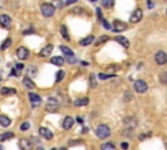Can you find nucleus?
<instances>
[{"mask_svg":"<svg viewBox=\"0 0 167 150\" xmlns=\"http://www.w3.org/2000/svg\"><path fill=\"white\" fill-rule=\"evenodd\" d=\"M60 50L65 56H72L73 55V51L71 50V48H68L67 46H60Z\"/></svg>","mask_w":167,"mask_h":150,"instance_id":"nucleus-22","label":"nucleus"},{"mask_svg":"<svg viewBox=\"0 0 167 150\" xmlns=\"http://www.w3.org/2000/svg\"><path fill=\"white\" fill-rule=\"evenodd\" d=\"M73 118H71V116H67V118H64V122H63V128L64 129H71L73 127Z\"/></svg>","mask_w":167,"mask_h":150,"instance_id":"nucleus-14","label":"nucleus"},{"mask_svg":"<svg viewBox=\"0 0 167 150\" xmlns=\"http://www.w3.org/2000/svg\"><path fill=\"white\" fill-rule=\"evenodd\" d=\"M39 134H41L43 138H46V140H52V137H54V134H52L51 130L47 129V128H45V127H41V128H39Z\"/></svg>","mask_w":167,"mask_h":150,"instance_id":"nucleus-10","label":"nucleus"},{"mask_svg":"<svg viewBox=\"0 0 167 150\" xmlns=\"http://www.w3.org/2000/svg\"><path fill=\"white\" fill-rule=\"evenodd\" d=\"M155 61L158 63L159 65L166 64V63H167V54H166V52H163V51H158L155 54Z\"/></svg>","mask_w":167,"mask_h":150,"instance_id":"nucleus-6","label":"nucleus"},{"mask_svg":"<svg viewBox=\"0 0 167 150\" xmlns=\"http://www.w3.org/2000/svg\"><path fill=\"white\" fill-rule=\"evenodd\" d=\"M166 14H167V11H166Z\"/></svg>","mask_w":167,"mask_h":150,"instance_id":"nucleus-45","label":"nucleus"},{"mask_svg":"<svg viewBox=\"0 0 167 150\" xmlns=\"http://www.w3.org/2000/svg\"><path fill=\"white\" fill-rule=\"evenodd\" d=\"M114 2L115 0H102V5L105 8H111L114 5Z\"/></svg>","mask_w":167,"mask_h":150,"instance_id":"nucleus-26","label":"nucleus"},{"mask_svg":"<svg viewBox=\"0 0 167 150\" xmlns=\"http://www.w3.org/2000/svg\"><path fill=\"white\" fill-rule=\"evenodd\" d=\"M11 22H12L11 17H9L8 14H0V25L9 27V26H11Z\"/></svg>","mask_w":167,"mask_h":150,"instance_id":"nucleus-12","label":"nucleus"},{"mask_svg":"<svg viewBox=\"0 0 167 150\" xmlns=\"http://www.w3.org/2000/svg\"><path fill=\"white\" fill-rule=\"evenodd\" d=\"M59 107H60V104H59L58 99H55L54 97L48 98L47 103H46V110H47V111H50V112H55V111L59 110Z\"/></svg>","mask_w":167,"mask_h":150,"instance_id":"nucleus-3","label":"nucleus"},{"mask_svg":"<svg viewBox=\"0 0 167 150\" xmlns=\"http://www.w3.org/2000/svg\"><path fill=\"white\" fill-rule=\"evenodd\" d=\"M161 82L162 84H167V72H163L161 75Z\"/></svg>","mask_w":167,"mask_h":150,"instance_id":"nucleus-32","label":"nucleus"},{"mask_svg":"<svg viewBox=\"0 0 167 150\" xmlns=\"http://www.w3.org/2000/svg\"><path fill=\"white\" fill-rule=\"evenodd\" d=\"M21 146H26V148H29V142L26 141V140H25V141H21Z\"/></svg>","mask_w":167,"mask_h":150,"instance_id":"nucleus-40","label":"nucleus"},{"mask_svg":"<svg viewBox=\"0 0 167 150\" xmlns=\"http://www.w3.org/2000/svg\"><path fill=\"white\" fill-rule=\"evenodd\" d=\"M121 148H123V149H127V148H128V144H127V142H124V144L121 145Z\"/></svg>","mask_w":167,"mask_h":150,"instance_id":"nucleus-43","label":"nucleus"},{"mask_svg":"<svg viewBox=\"0 0 167 150\" xmlns=\"http://www.w3.org/2000/svg\"><path fill=\"white\" fill-rule=\"evenodd\" d=\"M2 94H3V95L16 94V90H14V89H11V88H3V89H2Z\"/></svg>","mask_w":167,"mask_h":150,"instance_id":"nucleus-25","label":"nucleus"},{"mask_svg":"<svg viewBox=\"0 0 167 150\" xmlns=\"http://www.w3.org/2000/svg\"><path fill=\"white\" fill-rule=\"evenodd\" d=\"M93 42H94V35H89L80 41V46H89Z\"/></svg>","mask_w":167,"mask_h":150,"instance_id":"nucleus-15","label":"nucleus"},{"mask_svg":"<svg viewBox=\"0 0 167 150\" xmlns=\"http://www.w3.org/2000/svg\"><path fill=\"white\" fill-rule=\"evenodd\" d=\"M102 22H103V26H105V29H111V25L106 20H103V18H102Z\"/></svg>","mask_w":167,"mask_h":150,"instance_id":"nucleus-35","label":"nucleus"},{"mask_svg":"<svg viewBox=\"0 0 167 150\" xmlns=\"http://www.w3.org/2000/svg\"><path fill=\"white\" fill-rule=\"evenodd\" d=\"M64 71H59V73L56 75V82H60L63 80V77H64Z\"/></svg>","mask_w":167,"mask_h":150,"instance_id":"nucleus-30","label":"nucleus"},{"mask_svg":"<svg viewBox=\"0 0 167 150\" xmlns=\"http://www.w3.org/2000/svg\"><path fill=\"white\" fill-rule=\"evenodd\" d=\"M29 99H30V102H32V107L33 108H35L37 106H39V104L42 103V98L38 94H35V93H30V94H29Z\"/></svg>","mask_w":167,"mask_h":150,"instance_id":"nucleus-5","label":"nucleus"},{"mask_svg":"<svg viewBox=\"0 0 167 150\" xmlns=\"http://www.w3.org/2000/svg\"><path fill=\"white\" fill-rule=\"evenodd\" d=\"M41 12L45 17H52L55 13V7L50 3H43L41 5Z\"/></svg>","mask_w":167,"mask_h":150,"instance_id":"nucleus-2","label":"nucleus"},{"mask_svg":"<svg viewBox=\"0 0 167 150\" xmlns=\"http://www.w3.org/2000/svg\"><path fill=\"white\" fill-rule=\"evenodd\" d=\"M97 13H98V17H99V20H102V11H101L99 8L97 9Z\"/></svg>","mask_w":167,"mask_h":150,"instance_id":"nucleus-39","label":"nucleus"},{"mask_svg":"<svg viewBox=\"0 0 167 150\" xmlns=\"http://www.w3.org/2000/svg\"><path fill=\"white\" fill-rule=\"evenodd\" d=\"M102 149L103 150H105V149H115V145L114 144H110V142L109 144H103L102 145Z\"/></svg>","mask_w":167,"mask_h":150,"instance_id":"nucleus-33","label":"nucleus"},{"mask_svg":"<svg viewBox=\"0 0 167 150\" xmlns=\"http://www.w3.org/2000/svg\"><path fill=\"white\" fill-rule=\"evenodd\" d=\"M60 33H61V35H63V38H64V39H69V35H68V30H67V26H65V25H61Z\"/></svg>","mask_w":167,"mask_h":150,"instance_id":"nucleus-24","label":"nucleus"},{"mask_svg":"<svg viewBox=\"0 0 167 150\" xmlns=\"http://www.w3.org/2000/svg\"><path fill=\"white\" fill-rule=\"evenodd\" d=\"M22 82H24V85H25L28 89H34V88H35V84H34V82L32 81L30 77H25Z\"/></svg>","mask_w":167,"mask_h":150,"instance_id":"nucleus-19","label":"nucleus"},{"mask_svg":"<svg viewBox=\"0 0 167 150\" xmlns=\"http://www.w3.org/2000/svg\"><path fill=\"white\" fill-rule=\"evenodd\" d=\"M11 45H12V39H11V38H8V39H6V42H3V45H2V50H6V48L11 47Z\"/></svg>","mask_w":167,"mask_h":150,"instance_id":"nucleus-27","label":"nucleus"},{"mask_svg":"<svg viewBox=\"0 0 167 150\" xmlns=\"http://www.w3.org/2000/svg\"><path fill=\"white\" fill-rule=\"evenodd\" d=\"M106 41H109V37H107V35H103V37H101L97 41V45H98V46H101L102 43H105Z\"/></svg>","mask_w":167,"mask_h":150,"instance_id":"nucleus-28","label":"nucleus"},{"mask_svg":"<svg viewBox=\"0 0 167 150\" xmlns=\"http://www.w3.org/2000/svg\"><path fill=\"white\" fill-rule=\"evenodd\" d=\"M112 30L116 31V33H120V31H124L125 29H127V25L123 21H119V20H116L114 21V24H112Z\"/></svg>","mask_w":167,"mask_h":150,"instance_id":"nucleus-8","label":"nucleus"},{"mask_svg":"<svg viewBox=\"0 0 167 150\" xmlns=\"http://www.w3.org/2000/svg\"><path fill=\"white\" fill-rule=\"evenodd\" d=\"M14 137V133L13 132H6L3 134H0V141H6L8 138H13Z\"/></svg>","mask_w":167,"mask_h":150,"instance_id":"nucleus-21","label":"nucleus"},{"mask_svg":"<svg viewBox=\"0 0 167 150\" xmlns=\"http://www.w3.org/2000/svg\"><path fill=\"white\" fill-rule=\"evenodd\" d=\"M52 45H47V46H45L41 50V52H39V56H42V57H46V56H48L52 52Z\"/></svg>","mask_w":167,"mask_h":150,"instance_id":"nucleus-13","label":"nucleus"},{"mask_svg":"<svg viewBox=\"0 0 167 150\" xmlns=\"http://www.w3.org/2000/svg\"><path fill=\"white\" fill-rule=\"evenodd\" d=\"M89 103V98H86V97H84V98H78L75 101V106L77 107H81V106H86Z\"/></svg>","mask_w":167,"mask_h":150,"instance_id":"nucleus-16","label":"nucleus"},{"mask_svg":"<svg viewBox=\"0 0 167 150\" xmlns=\"http://www.w3.org/2000/svg\"><path fill=\"white\" fill-rule=\"evenodd\" d=\"M0 125H3V127H9V125H11V119L6 115H0Z\"/></svg>","mask_w":167,"mask_h":150,"instance_id":"nucleus-17","label":"nucleus"},{"mask_svg":"<svg viewBox=\"0 0 167 150\" xmlns=\"http://www.w3.org/2000/svg\"><path fill=\"white\" fill-rule=\"evenodd\" d=\"M151 136V133H146V134H141L140 136V140H144V138H146V137H150Z\"/></svg>","mask_w":167,"mask_h":150,"instance_id":"nucleus-38","label":"nucleus"},{"mask_svg":"<svg viewBox=\"0 0 167 150\" xmlns=\"http://www.w3.org/2000/svg\"><path fill=\"white\" fill-rule=\"evenodd\" d=\"M29 128H30V124H29L28 122L22 123V124H21V127H20V129H21V130H28Z\"/></svg>","mask_w":167,"mask_h":150,"instance_id":"nucleus-34","label":"nucleus"},{"mask_svg":"<svg viewBox=\"0 0 167 150\" xmlns=\"http://www.w3.org/2000/svg\"><path fill=\"white\" fill-rule=\"evenodd\" d=\"M77 0H67L65 2V4H72V3H76Z\"/></svg>","mask_w":167,"mask_h":150,"instance_id":"nucleus-42","label":"nucleus"},{"mask_svg":"<svg viewBox=\"0 0 167 150\" xmlns=\"http://www.w3.org/2000/svg\"><path fill=\"white\" fill-rule=\"evenodd\" d=\"M95 133H97V136L99 138H107L110 136L111 130H110V128L107 127L106 124H101V125H98V127H97Z\"/></svg>","mask_w":167,"mask_h":150,"instance_id":"nucleus-1","label":"nucleus"},{"mask_svg":"<svg viewBox=\"0 0 167 150\" xmlns=\"http://www.w3.org/2000/svg\"><path fill=\"white\" fill-rule=\"evenodd\" d=\"M51 63H52V64H55V65H58V67H61L63 64H64V59L60 57V56H54L51 59Z\"/></svg>","mask_w":167,"mask_h":150,"instance_id":"nucleus-20","label":"nucleus"},{"mask_svg":"<svg viewBox=\"0 0 167 150\" xmlns=\"http://www.w3.org/2000/svg\"><path fill=\"white\" fill-rule=\"evenodd\" d=\"M111 77H114V76H112V75H105V73L98 75V79H99V80H107V79H111Z\"/></svg>","mask_w":167,"mask_h":150,"instance_id":"nucleus-31","label":"nucleus"},{"mask_svg":"<svg viewBox=\"0 0 167 150\" xmlns=\"http://www.w3.org/2000/svg\"><path fill=\"white\" fill-rule=\"evenodd\" d=\"M22 69H24V65H22V64H17V65L13 68V71H12V76H13V75L18 76L20 73H21V71H22Z\"/></svg>","mask_w":167,"mask_h":150,"instance_id":"nucleus-23","label":"nucleus"},{"mask_svg":"<svg viewBox=\"0 0 167 150\" xmlns=\"http://www.w3.org/2000/svg\"><path fill=\"white\" fill-rule=\"evenodd\" d=\"M132 98H133V95H132L131 91H125V94H124V101H125V102H129Z\"/></svg>","mask_w":167,"mask_h":150,"instance_id":"nucleus-29","label":"nucleus"},{"mask_svg":"<svg viewBox=\"0 0 167 150\" xmlns=\"http://www.w3.org/2000/svg\"><path fill=\"white\" fill-rule=\"evenodd\" d=\"M141 18H142V11H141V9H135L133 13L131 14L129 21H131L132 24H136V22L141 21Z\"/></svg>","mask_w":167,"mask_h":150,"instance_id":"nucleus-7","label":"nucleus"},{"mask_svg":"<svg viewBox=\"0 0 167 150\" xmlns=\"http://www.w3.org/2000/svg\"><path fill=\"white\" fill-rule=\"evenodd\" d=\"M76 119H77V122H78V123H81V124L84 123V119L81 118V116H77V118H76Z\"/></svg>","mask_w":167,"mask_h":150,"instance_id":"nucleus-41","label":"nucleus"},{"mask_svg":"<svg viewBox=\"0 0 167 150\" xmlns=\"http://www.w3.org/2000/svg\"><path fill=\"white\" fill-rule=\"evenodd\" d=\"M133 88H135V90L137 91V93H145V91L148 90V85H146V82H145V81H142V80H137V81H135Z\"/></svg>","mask_w":167,"mask_h":150,"instance_id":"nucleus-4","label":"nucleus"},{"mask_svg":"<svg viewBox=\"0 0 167 150\" xmlns=\"http://www.w3.org/2000/svg\"><path fill=\"white\" fill-rule=\"evenodd\" d=\"M54 3H55V5L58 8H61L63 7V4H61V0H54Z\"/></svg>","mask_w":167,"mask_h":150,"instance_id":"nucleus-36","label":"nucleus"},{"mask_svg":"<svg viewBox=\"0 0 167 150\" xmlns=\"http://www.w3.org/2000/svg\"><path fill=\"white\" fill-rule=\"evenodd\" d=\"M73 56H75V55H72V56H67V59H68V61H69V63H76V59H75Z\"/></svg>","mask_w":167,"mask_h":150,"instance_id":"nucleus-37","label":"nucleus"},{"mask_svg":"<svg viewBox=\"0 0 167 150\" xmlns=\"http://www.w3.org/2000/svg\"><path fill=\"white\" fill-rule=\"evenodd\" d=\"M29 55H30V52H29V50H26L25 47H20L17 50V57L20 60H26Z\"/></svg>","mask_w":167,"mask_h":150,"instance_id":"nucleus-9","label":"nucleus"},{"mask_svg":"<svg viewBox=\"0 0 167 150\" xmlns=\"http://www.w3.org/2000/svg\"><path fill=\"white\" fill-rule=\"evenodd\" d=\"M124 124H125V127L128 128V129L133 130L137 127V120L135 118H125L124 119Z\"/></svg>","mask_w":167,"mask_h":150,"instance_id":"nucleus-11","label":"nucleus"},{"mask_svg":"<svg viewBox=\"0 0 167 150\" xmlns=\"http://www.w3.org/2000/svg\"><path fill=\"white\" fill-rule=\"evenodd\" d=\"M116 42H119L120 45H121L123 47H125V48L129 47V41L125 37H121V35H120V37H116Z\"/></svg>","mask_w":167,"mask_h":150,"instance_id":"nucleus-18","label":"nucleus"},{"mask_svg":"<svg viewBox=\"0 0 167 150\" xmlns=\"http://www.w3.org/2000/svg\"><path fill=\"white\" fill-rule=\"evenodd\" d=\"M90 2H97V0H90Z\"/></svg>","mask_w":167,"mask_h":150,"instance_id":"nucleus-44","label":"nucleus"}]
</instances>
